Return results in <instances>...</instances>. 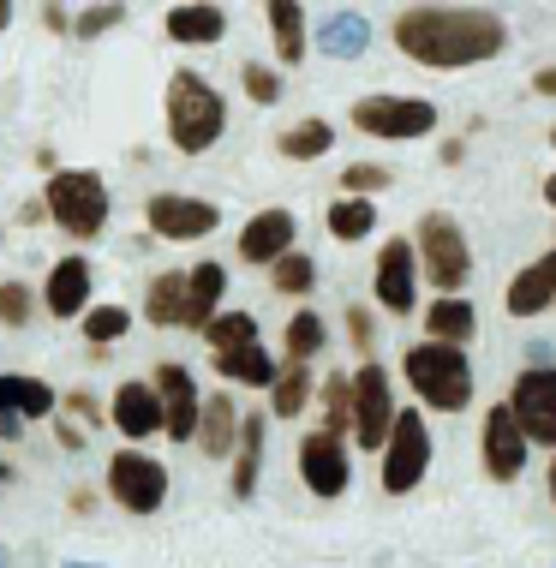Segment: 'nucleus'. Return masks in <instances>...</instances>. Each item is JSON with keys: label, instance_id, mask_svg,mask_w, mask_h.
<instances>
[{"label": "nucleus", "instance_id": "nucleus-1", "mask_svg": "<svg viewBox=\"0 0 556 568\" xmlns=\"http://www.w3.org/2000/svg\"><path fill=\"white\" fill-rule=\"evenodd\" d=\"M395 49L419 60V67L455 72V67L497 60L508 49V30L497 12H478V7H407L395 19Z\"/></svg>", "mask_w": 556, "mask_h": 568}, {"label": "nucleus", "instance_id": "nucleus-2", "mask_svg": "<svg viewBox=\"0 0 556 568\" xmlns=\"http://www.w3.org/2000/svg\"><path fill=\"white\" fill-rule=\"evenodd\" d=\"M222 126H228V102L215 97V84L198 79V72H174L168 79V138H174V150L204 156L222 138Z\"/></svg>", "mask_w": 556, "mask_h": 568}, {"label": "nucleus", "instance_id": "nucleus-3", "mask_svg": "<svg viewBox=\"0 0 556 568\" xmlns=\"http://www.w3.org/2000/svg\"><path fill=\"white\" fill-rule=\"evenodd\" d=\"M401 372H407L413 395H419L425 407H437V413H461L473 402V365H467V353H461V347L419 342V347H407Z\"/></svg>", "mask_w": 556, "mask_h": 568}, {"label": "nucleus", "instance_id": "nucleus-4", "mask_svg": "<svg viewBox=\"0 0 556 568\" xmlns=\"http://www.w3.org/2000/svg\"><path fill=\"white\" fill-rule=\"evenodd\" d=\"M42 204H49V216L67 227L72 240H97L108 227V186L90 168H60V174H49Z\"/></svg>", "mask_w": 556, "mask_h": 568}, {"label": "nucleus", "instance_id": "nucleus-5", "mask_svg": "<svg viewBox=\"0 0 556 568\" xmlns=\"http://www.w3.org/2000/svg\"><path fill=\"white\" fill-rule=\"evenodd\" d=\"M419 264H425L431 282L443 287V300H461V287H467V275H473V252H467V234H461L443 210L419 216Z\"/></svg>", "mask_w": 556, "mask_h": 568}, {"label": "nucleus", "instance_id": "nucleus-6", "mask_svg": "<svg viewBox=\"0 0 556 568\" xmlns=\"http://www.w3.org/2000/svg\"><path fill=\"white\" fill-rule=\"evenodd\" d=\"M431 467V432L419 413H395V432L383 443V490L390 497H407V490H419Z\"/></svg>", "mask_w": 556, "mask_h": 568}, {"label": "nucleus", "instance_id": "nucleus-7", "mask_svg": "<svg viewBox=\"0 0 556 568\" xmlns=\"http://www.w3.org/2000/svg\"><path fill=\"white\" fill-rule=\"evenodd\" d=\"M395 389H390V372L383 365H360L353 372V437H360V449H383L395 432Z\"/></svg>", "mask_w": 556, "mask_h": 568}, {"label": "nucleus", "instance_id": "nucleus-8", "mask_svg": "<svg viewBox=\"0 0 556 568\" xmlns=\"http://www.w3.org/2000/svg\"><path fill=\"white\" fill-rule=\"evenodd\" d=\"M108 497L132 515H156L162 497H168V467L150 455H138V449H120L108 460Z\"/></svg>", "mask_w": 556, "mask_h": 568}, {"label": "nucleus", "instance_id": "nucleus-9", "mask_svg": "<svg viewBox=\"0 0 556 568\" xmlns=\"http://www.w3.org/2000/svg\"><path fill=\"white\" fill-rule=\"evenodd\" d=\"M353 126L371 138H425L437 126V109L425 97H360L353 102Z\"/></svg>", "mask_w": 556, "mask_h": 568}, {"label": "nucleus", "instance_id": "nucleus-10", "mask_svg": "<svg viewBox=\"0 0 556 568\" xmlns=\"http://www.w3.org/2000/svg\"><path fill=\"white\" fill-rule=\"evenodd\" d=\"M508 413L527 432V443H545L556 449V365H533V372L515 377V395H508Z\"/></svg>", "mask_w": 556, "mask_h": 568}, {"label": "nucleus", "instance_id": "nucleus-11", "mask_svg": "<svg viewBox=\"0 0 556 568\" xmlns=\"http://www.w3.org/2000/svg\"><path fill=\"white\" fill-rule=\"evenodd\" d=\"M478 449H485V473L497 485H515L520 467H527V432L515 425V413L508 402H497L485 413V432H478Z\"/></svg>", "mask_w": 556, "mask_h": 568}, {"label": "nucleus", "instance_id": "nucleus-12", "mask_svg": "<svg viewBox=\"0 0 556 568\" xmlns=\"http://www.w3.org/2000/svg\"><path fill=\"white\" fill-rule=\"evenodd\" d=\"M144 222H150V234H162V240H204V234H215L222 210L204 204V197L156 192V197H150V210H144Z\"/></svg>", "mask_w": 556, "mask_h": 568}, {"label": "nucleus", "instance_id": "nucleus-13", "mask_svg": "<svg viewBox=\"0 0 556 568\" xmlns=\"http://www.w3.org/2000/svg\"><path fill=\"white\" fill-rule=\"evenodd\" d=\"M156 402H162V432L174 443H192L198 437V419H204V402L192 389V372L185 365H156Z\"/></svg>", "mask_w": 556, "mask_h": 568}, {"label": "nucleus", "instance_id": "nucleus-14", "mask_svg": "<svg viewBox=\"0 0 556 568\" xmlns=\"http://www.w3.org/2000/svg\"><path fill=\"white\" fill-rule=\"evenodd\" d=\"M300 479L312 485V497H342L353 479V460H347V437L312 432L300 443Z\"/></svg>", "mask_w": 556, "mask_h": 568}, {"label": "nucleus", "instance_id": "nucleus-15", "mask_svg": "<svg viewBox=\"0 0 556 568\" xmlns=\"http://www.w3.org/2000/svg\"><path fill=\"white\" fill-rule=\"evenodd\" d=\"M377 300L390 305L395 317H407L413 305H419V245L390 240L377 252Z\"/></svg>", "mask_w": 556, "mask_h": 568}, {"label": "nucleus", "instance_id": "nucleus-16", "mask_svg": "<svg viewBox=\"0 0 556 568\" xmlns=\"http://www.w3.org/2000/svg\"><path fill=\"white\" fill-rule=\"evenodd\" d=\"M293 210H257L252 222H245L240 234V257L245 264H282V257L293 252Z\"/></svg>", "mask_w": 556, "mask_h": 568}, {"label": "nucleus", "instance_id": "nucleus-17", "mask_svg": "<svg viewBox=\"0 0 556 568\" xmlns=\"http://www.w3.org/2000/svg\"><path fill=\"white\" fill-rule=\"evenodd\" d=\"M550 305H556V252L533 257V264L508 282V312L515 317H538V312H550Z\"/></svg>", "mask_w": 556, "mask_h": 568}, {"label": "nucleus", "instance_id": "nucleus-18", "mask_svg": "<svg viewBox=\"0 0 556 568\" xmlns=\"http://www.w3.org/2000/svg\"><path fill=\"white\" fill-rule=\"evenodd\" d=\"M42 305H49V317H79L90 305V264L84 257H60L49 270V287H42Z\"/></svg>", "mask_w": 556, "mask_h": 568}, {"label": "nucleus", "instance_id": "nucleus-19", "mask_svg": "<svg viewBox=\"0 0 556 568\" xmlns=\"http://www.w3.org/2000/svg\"><path fill=\"white\" fill-rule=\"evenodd\" d=\"M222 294H228V270L222 264H192L185 270V329H210Z\"/></svg>", "mask_w": 556, "mask_h": 568}, {"label": "nucleus", "instance_id": "nucleus-20", "mask_svg": "<svg viewBox=\"0 0 556 568\" xmlns=\"http://www.w3.org/2000/svg\"><path fill=\"white\" fill-rule=\"evenodd\" d=\"M114 425L127 437H156L162 432V402L150 383H120L114 389Z\"/></svg>", "mask_w": 556, "mask_h": 568}, {"label": "nucleus", "instance_id": "nucleus-21", "mask_svg": "<svg viewBox=\"0 0 556 568\" xmlns=\"http://www.w3.org/2000/svg\"><path fill=\"white\" fill-rule=\"evenodd\" d=\"M60 395L37 377H0V413L7 419H54Z\"/></svg>", "mask_w": 556, "mask_h": 568}, {"label": "nucleus", "instance_id": "nucleus-22", "mask_svg": "<svg viewBox=\"0 0 556 568\" xmlns=\"http://www.w3.org/2000/svg\"><path fill=\"white\" fill-rule=\"evenodd\" d=\"M234 443H240V407L228 402V395H210V402H204V419H198V449L222 460Z\"/></svg>", "mask_w": 556, "mask_h": 568}, {"label": "nucleus", "instance_id": "nucleus-23", "mask_svg": "<svg viewBox=\"0 0 556 568\" xmlns=\"http://www.w3.org/2000/svg\"><path fill=\"white\" fill-rule=\"evenodd\" d=\"M425 329H431V342H443V347H467L473 329H478V312L467 300H437L425 312Z\"/></svg>", "mask_w": 556, "mask_h": 568}, {"label": "nucleus", "instance_id": "nucleus-24", "mask_svg": "<svg viewBox=\"0 0 556 568\" xmlns=\"http://www.w3.org/2000/svg\"><path fill=\"white\" fill-rule=\"evenodd\" d=\"M222 30H228V12L222 7H174V12H168V37L192 42V49L222 42Z\"/></svg>", "mask_w": 556, "mask_h": 568}, {"label": "nucleus", "instance_id": "nucleus-25", "mask_svg": "<svg viewBox=\"0 0 556 568\" xmlns=\"http://www.w3.org/2000/svg\"><path fill=\"white\" fill-rule=\"evenodd\" d=\"M144 317H150L156 329L185 324V270H162L156 282H150V294H144Z\"/></svg>", "mask_w": 556, "mask_h": 568}, {"label": "nucleus", "instance_id": "nucleus-26", "mask_svg": "<svg viewBox=\"0 0 556 568\" xmlns=\"http://www.w3.org/2000/svg\"><path fill=\"white\" fill-rule=\"evenodd\" d=\"M270 37H275V54H282L287 67H300V60H305V7H293V0H270Z\"/></svg>", "mask_w": 556, "mask_h": 568}, {"label": "nucleus", "instance_id": "nucleus-27", "mask_svg": "<svg viewBox=\"0 0 556 568\" xmlns=\"http://www.w3.org/2000/svg\"><path fill=\"white\" fill-rule=\"evenodd\" d=\"M215 372L222 377H234V383H252V389H275V359L264 347H240V353H222V359H215Z\"/></svg>", "mask_w": 556, "mask_h": 568}, {"label": "nucleus", "instance_id": "nucleus-28", "mask_svg": "<svg viewBox=\"0 0 556 568\" xmlns=\"http://www.w3.org/2000/svg\"><path fill=\"white\" fill-rule=\"evenodd\" d=\"M204 342H210L215 359H222V353H240V347H257V317L252 312H215Z\"/></svg>", "mask_w": 556, "mask_h": 568}, {"label": "nucleus", "instance_id": "nucleus-29", "mask_svg": "<svg viewBox=\"0 0 556 568\" xmlns=\"http://www.w3.org/2000/svg\"><path fill=\"white\" fill-rule=\"evenodd\" d=\"M330 144H335L330 120H300V126L282 132V156L287 162H317V156H330Z\"/></svg>", "mask_w": 556, "mask_h": 568}, {"label": "nucleus", "instance_id": "nucleus-30", "mask_svg": "<svg viewBox=\"0 0 556 568\" xmlns=\"http://www.w3.org/2000/svg\"><path fill=\"white\" fill-rule=\"evenodd\" d=\"M257 460H264V419H240V460H234V497L257 490Z\"/></svg>", "mask_w": 556, "mask_h": 568}, {"label": "nucleus", "instance_id": "nucleus-31", "mask_svg": "<svg viewBox=\"0 0 556 568\" xmlns=\"http://www.w3.org/2000/svg\"><path fill=\"white\" fill-rule=\"evenodd\" d=\"M371 227H377V210H371V197H342V204H330V234L335 240H365Z\"/></svg>", "mask_w": 556, "mask_h": 568}, {"label": "nucleus", "instance_id": "nucleus-32", "mask_svg": "<svg viewBox=\"0 0 556 568\" xmlns=\"http://www.w3.org/2000/svg\"><path fill=\"white\" fill-rule=\"evenodd\" d=\"M270 402H275V413H282V419H293V413H305V402H312V365H287V372L275 377Z\"/></svg>", "mask_w": 556, "mask_h": 568}, {"label": "nucleus", "instance_id": "nucleus-33", "mask_svg": "<svg viewBox=\"0 0 556 568\" xmlns=\"http://www.w3.org/2000/svg\"><path fill=\"white\" fill-rule=\"evenodd\" d=\"M323 432H330V437L353 432V377H330V383H323Z\"/></svg>", "mask_w": 556, "mask_h": 568}, {"label": "nucleus", "instance_id": "nucleus-34", "mask_svg": "<svg viewBox=\"0 0 556 568\" xmlns=\"http://www.w3.org/2000/svg\"><path fill=\"white\" fill-rule=\"evenodd\" d=\"M317 353H323V317H312V312L287 317V365H305Z\"/></svg>", "mask_w": 556, "mask_h": 568}, {"label": "nucleus", "instance_id": "nucleus-35", "mask_svg": "<svg viewBox=\"0 0 556 568\" xmlns=\"http://www.w3.org/2000/svg\"><path fill=\"white\" fill-rule=\"evenodd\" d=\"M270 282L282 287V294H312V282H317V264L305 252H287L282 264L270 270Z\"/></svg>", "mask_w": 556, "mask_h": 568}, {"label": "nucleus", "instance_id": "nucleus-36", "mask_svg": "<svg viewBox=\"0 0 556 568\" xmlns=\"http://www.w3.org/2000/svg\"><path fill=\"white\" fill-rule=\"evenodd\" d=\"M132 324V312L127 305H97V312L84 317V335H90V347H108V342H120Z\"/></svg>", "mask_w": 556, "mask_h": 568}, {"label": "nucleus", "instance_id": "nucleus-37", "mask_svg": "<svg viewBox=\"0 0 556 568\" xmlns=\"http://www.w3.org/2000/svg\"><path fill=\"white\" fill-rule=\"evenodd\" d=\"M240 79H245V97H252V102H264V109H270V102H282V79H275L264 60H245Z\"/></svg>", "mask_w": 556, "mask_h": 568}, {"label": "nucleus", "instance_id": "nucleus-38", "mask_svg": "<svg viewBox=\"0 0 556 568\" xmlns=\"http://www.w3.org/2000/svg\"><path fill=\"white\" fill-rule=\"evenodd\" d=\"M30 287L24 282H0V324L7 329H19V324H30Z\"/></svg>", "mask_w": 556, "mask_h": 568}, {"label": "nucleus", "instance_id": "nucleus-39", "mask_svg": "<svg viewBox=\"0 0 556 568\" xmlns=\"http://www.w3.org/2000/svg\"><path fill=\"white\" fill-rule=\"evenodd\" d=\"M342 186H347V197H371V192L390 186V168H377V162H353L347 174H342Z\"/></svg>", "mask_w": 556, "mask_h": 568}, {"label": "nucleus", "instance_id": "nucleus-40", "mask_svg": "<svg viewBox=\"0 0 556 568\" xmlns=\"http://www.w3.org/2000/svg\"><path fill=\"white\" fill-rule=\"evenodd\" d=\"M323 42H330V54H353V49H365V24L360 19H335Z\"/></svg>", "mask_w": 556, "mask_h": 568}, {"label": "nucleus", "instance_id": "nucleus-41", "mask_svg": "<svg viewBox=\"0 0 556 568\" xmlns=\"http://www.w3.org/2000/svg\"><path fill=\"white\" fill-rule=\"evenodd\" d=\"M127 19V7H90V12H79V37H102L108 24H120Z\"/></svg>", "mask_w": 556, "mask_h": 568}, {"label": "nucleus", "instance_id": "nucleus-42", "mask_svg": "<svg viewBox=\"0 0 556 568\" xmlns=\"http://www.w3.org/2000/svg\"><path fill=\"white\" fill-rule=\"evenodd\" d=\"M347 335H353V347H360V353H371L377 329H371V312H365V305H347Z\"/></svg>", "mask_w": 556, "mask_h": 568}, {"label": "nucleus", "instance_id": "nucleus-43", "mask_svg": "<svg viewBox=\"0 0 556 568\" xmlns=\"http://www.w3.org/2000/svg\"><path fill=\"white\" fill-rule=\"evenodd\" d=\"M60 407H72L84 425H97V395H84V389H72V395H60Z\"/></svg>", "mask_w": 556, "mask_h": 568}, {"label": "nucleus", "instance_id": "nucleus-44", "mask_svg": "<svg viewBox=\"0 0 556 568\" xmlns=\"http://www.w3.org/2000/svg\"><path fill=\"white\" fill-rule=\"evenodd\" d=\"M538 90H545V97H556V67H545V72H538V79H533Z\"/></svg>", "mask_w": 556, "mask_h": 568}, {"label": "nucleus", "instance_id": "nucleus-45", "mask_svg": "<svg viewBox=\"0 0 556 568\" xmlns=\"http://www.w3.org/2000/svg\"><path fill=\"white\" fill-rule=\"evenodd\" d=\"M7 24H12V7H7V0H0V37H7Z\"/></svg>", "mask_w": 556, "mask_h": 568}, {"label": "nucleus", "instance_id": "nucleus-46", "mask_svg": "<svg viewBox=\"0 0 556 568\" xmlns=\"http://www.w3.org/2000/svg\"><path fill=\"white\" fill-rule=\"evenodd\" d=\"M545 485H550V509H556V455H550V479Z\"/></svg>", "mask_w": 556, "mask_h": 568}, {"label": "nucleus", "instance_id": "nucleus-47", "mask_svg": "<svg viewBox=\"0 0 556 568\" xmlns=\"http://www.w3.org/2000/svg\"><path fill=\"white\" fill-rule=\"evenodd\" d=\"M545 204H550V210H556V174H550V180H545Z\"/></svg>", "mask_w": 556, "mask_h": 568}, {"label": "nucleus", "instance_id": "nucleus-48", "mask_svg": "<svg viewBox=\"0 0 556 568\" xmlns=\"http://www.w3.org/2000/svg\"><path fill=\"white\" fill-rule=\"evenodd\" d=\"M0 485H7V467H0Z\"/></svg>", "mask_w": 556, "mask_h": 568}, {"label": "nucleus", "instance_id": "nucleus-49", "mask_svg": "<svg viewBox=\"0 0 556 568\" xmlns=\"http://www.w3.org/2000/svg\"><path fill=\"white\" fill-rule=\"evenodd\" d=\"M550 144H556V126H550Z\"/></svg>", "mask_w": 556, "mask_h": 568}]
</instances>
